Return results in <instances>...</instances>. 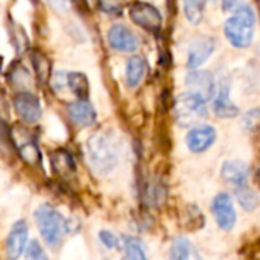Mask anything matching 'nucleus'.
<instances>
[{"label":"nucleus","instance_id":"9","mask_svg":"<svg viewBox=\"0 0 260 260\" xmlns=\"http://www.w3.org/2000/svg\"><path fill=\"white\" fill-rule=\"evenodd\" d=\"M14 108L24 123H37L41 117L40 99L30 91H20L14 96Z\"/></svg>","mask_w":260,"mask_h":260},{"label":"nucleus","instance_id":"6","mask_svg":"<svg viewBox=\"0 0 260 260\" xmlns=\"http://www.w3.org/2000/svg\"><path fill=\"white\" fill-rule=\"evenodd\" d=\"M107 38H108V44L114 50L122 52V53H131L140 47L139 37L126 24H122V23L113 24L108 29Z\"/></svg>","mask_w":260,"mask_h":260},{"label":"nucleus","instance_id":"29","mask_svg":"<svg viewBox=\"0 0 260 260\" xmlns=\"http://www.w3.org/2000/svg\"><path fill=\"white\" fill-rule=\"evenodd\" d=\"M69 73H64V72H58L53 79H52V87L56 90V91H61L64 90L66 87H69Z\"/></svg>","mask_w":260,"mask_h":260},{"label":"nucleus","instance_id":"2","mask_svg":"<svg viewBox=\"0 0 260 260\" xmlns=\"http://www.w3.org/2000/svg\"><path fill=\"white\" fill-rule=\"evenodd\" d=\"M87 155L93 171L105 175L117 166L119 146L110 134L96 133L87 142Z\"/></svg>","mask_w":260,"mask_h":260},{"label":"nucleus","instance_id":"31","mask_svg":"<svg viewBox=\"0 0 260 260\" xmlns=\"http://www.w3.org/2000/svg\"><path fill=\"white\" fill-rule=\"evenodd\" d=\"M241 3H242V0H224L222 2V8H224L225 12H232L233 14Z\"/></svg>","mask_w":260,"mask_h":260},{"label":"nucleus","instance_id":"16","mask_svg":"<svg viewBox=\"0 0 260 260\" xmlns=\"http://www.w3.org/2000/svg\"><path fill=\"white\" fill-rule=\"evenodd\" d=\"M11 142L15 143L17 152L20 154V157L27 165L35 166V165H40L41 163V152H40V148H38V145H37V142L34 140L32 136H29L27 133H24L23 140L15 139V137H11Z\"/></svg>","mask_w":260,"mask_h":260},{"label":"nucleus","instance_id":"20","mask_svg":"<svg viewBox=\"0 0 260 260\" xmlns=\"http://www.w3.org/2000/svg\"><path fill=\"white\" fill-rule=\"evenodd\" d=\"M207 2L209 0H184V14L190 24L198 26L203 21Z\"/></svg>","mask_w":260,"mask_h":260},{"label":"nucleus","instance_id":"19","mask_svg":"<svg viewBox=\"0 0 260 260\" xmlns=\"http://www.w3.org/2000/svg\"><path fill=\"white\" fill-rule=\"evenodd\" d=\"M146 73V62L142 56H131L126 62V70H125V79L126 85L129 88H136L142 79L145 78Z\"/></svg>","mask_w":260,"mask_h":260},{"label":"nucleus","instance_id":"4","mask_svg":"<svg viewBox=\"0 0 260 260\" xmlns=\"http://www.w3.org/2000/svg\"><path fill=\"white\" fill-rule=\"evenodd\" d=\"M207 101L201 96L186 91L180 94L174 105L175 120L180 126H193L207 116Z\"/></svg>","mask_w":260,"mask_h":260},{"label":"nucleus","instance_id":"21","mask_svg":"<svg viewBox=\"0 0 260 260\" xmlns=\"http://www.w3.org/2000/svg\"><path fill=\"white\" fill-rule=\"evenodd\" d=\"M122 244H123V253H125L123 260H148L145 248L139 239L125 236L122 239Z\"/></svg>","mask_w":260,"mask_h":260},{"label":"nucleus","instance_id":"17","mask_svg":"<svg viewBox=\"0 0 260 260\" xmlns=\"http://www.w3.org/2000/svg\"><path fill=\"white\" fill-rule=\"evenodd\" d=\"M169 260H203V257L187 238L180 236L171 245Z\"/></svg>","mask_w":260,"mask_h":260},{"label":"nucleus","instance_id":"22","mask_svg":"<svg viewBox=\"0 0 260 260\" xmlns=\"http://www.w3.org/2000/svg\"><path fill=\"white\" fill-rule=\"evenodd\" d=\"M69 88L73 91V94L78 99H87L88 96V79L81 72H72L69 73Z\"/></svg>","mask_w":260,"mask_h":260},{"label":"nucleus","instance_id":"28","mask_svg":"<svg viewBox=\"0 0 260 260\" xmlns=\"http://www.w3.org/2000/svg\"><path fill=\"white\" fill-rule=\"evenodd\" d=\"M99 6L105 14L119 15L122 12V6L117 0H99Z\"/></svg>","mask_w":260,"mask_h":260},{"label":"nucleus","instance_id":"23","mask_svg":"<svg viewBox=\"0 0 260 260\" xmlns=\"http://www.w3.org/2000/svg\"><path fill=\"white\" fill-rule=\"evenodd\" d=\"M30 58H32V64H34V69H35L38 79L41 82H47L50 78V61H49V58L40 50H34Z\"/></svg>","mask_w":260,"mask_h":260},{"label":"nucleus","instance_id":"10","mask_svg":"<svg viewBox=\"0 0 260 260\" xmlns=\"http://www.w3.org/2000/svg\"><path fill=\"white\" fill-rule=\"evenodd\" d=\"M27 235L29 229L26 221H17L5 242V254L8 260H17L24 251H26V244H27Z\"/></svg>","mask_w":260,"mask_h":260},{"label":"nucleus","instance_id":"11","mask_svg":"<svg viewBox=\"0 0 260 260\" xmlns=\"http://www.w3.org/2000/svg\"><path fill=\"white\" fill-rule=\"evenodd\" d=\"M216 129L212 125H197L187 133L186 145L192 152L201 154L212 148V145L216 142Z\"/></svg>","mask_w":260,"mask_h":260},{"label":"nucleus","instance_id":"3","mask_svg":"<svg viewBox=\"0 0 260 260\" xmlns=\"http://www.w3.org/2000/svg\"><path fill=\"white\" fill-rule=\"evenodd\" d=\"M38 232L49 248H56L64 236L70 232L69 221L50 204H41L34 212Z\"/></svg>","mask_w":260,"mask_h":260},{"label":"nucleus","instance_id":"18","mask_svg":"<svg viewBox=\"0 0 260 260\" xmlns=\"http://www.w3.org/2000/svg\"><path fill=\"white\" fill-rule=\"evenodd\" d=\"M50 165H52V169L61 175V177H70L73 175L75 172V158L73 155L66 151V149H56L50 154Z\"/></svg>","mask_w":260,"mask_h":260},{"label":"nucleus","instance_id":"26","mask_svg":"<svg viewBox=\"0 0 260 260\" xmlns=\"http://www.w3.org/2000/svg\"><path fill=\"white\" fill-rule=\"evenodd\" d=\"M24 254H26V260H47L46 259V253L41 248L38 241H30Z\"/></svg>","mask_w":260,"mask_h":260},{"label":"nucleus","instance_id":"15","mask_svg":"<svg viewBox=\"0 0 260 260\" xmlns=\"http://www.w3.org/2000/svg\"><path fill=\"white\" fill-rule=\"evenodd\" d=\"M221 175L227 183L242 187L245 186L250 177V166L245 161H239V160L225 161L221 168Z\"/></svg>","mask_w":260,"mask_h":260},{"label":"nucleus","instance_id":"1","mask_svg":"<svg viewBox=\"0 0 260 260\" xmlns=\"http://www.w3.org/2000/svg\"><path fill=\"white\" fill-rule=\"evenodd\" d=\"M256 27V14L250 3L244 2L236 8L224 24V34L229 43L236 49H247L253 43Z\"/></svg>","mask_w":260,"mask_h":260},{"label":"nucleus","instance_id":"8","mask_svg":"<svg viewBox=\"0 0 260 260\" xmlns=\"http://www.w3.org/2000/svg\"><path fill=\"white\" fill-rule=\"evenodd\" d=\"M186 84L189 87V91L201 96L204 101H210L216 94V82L210 72L207 70H198L193 69L186 76Z\"/></svg>","mask_w":260,"mask_h":260},{"label":"nucleus","instance_id":"13","mask_svg":"<svg viewBox=\"0 0 260 260\" xmlns=\"http://www.w3.org/2000/svg\"><path fill=\"white\" fill-rule=\"evenodd\" d=\"M215 52V40L212 37H198L189 46L187 66L193 70L201 67Z\"/></svg>","mask_w":260,"mask_h":260},{"label":"nucleus","instance_id":"14","mask_svg":"<svg viewBox=\"0 0 260 260\" xmlns=\"http://www.w3.org/2000/svg\"><path fill=\"white\" fill-rule=\"evenodd\" d=\"M67 114H69V119L81 128L93 126L98 120L96 110L87 99H78V101L69 104Z\"/></svg>","mask_w":260,"mask_h":260},{"label":"nucleus","instance_id":"25","mask_svg":"<svg viewBox=\"0 0 260 260\" xmlns=\"http://www.w3.org/2000/svg\"><path fill=\"white\" fill-rule=\"evenodd\" d=\"M242 125L248 133H254L260 128V108H253L245 113L242 119Z\"/></svg>","mask_w":260,"mask_h":260},{"label":"nucleus","instance_id":"24","mask_svg":"<svg viewBox=\"0 0 260 260\" xmlns=\"http://www.w3.org/2000/svg\"><path fill=\"white\" fill-rule=\"evenodd\" d=\"M238 200H239L241 206L245 210H248V212H251V210H254L257 207V197L247 186L239 187V190H238Z\"/></svg>","mask_w":260,"mask_h":260},{"label":"nucleus","instance_id":"30","mask_svg":"<svg viewBox=\"0 0 260 260\" xmlns=\"http://www.w3.org/2000/svg\"><path fill=\"white\" fill-rule=\"evenodd\" d=\"M46 2L56 14H66L69 9V0H46Z\"/></svg>","mask_w":260,"mask_h":260},{"label":"nucleus","instance_id":"5","mask_svg":"<svg viewBox=\"0 0 260 260\" xmlns=\"http://www.w3.org/2000/svg\"><path fill=\"white\" fill-rule=\"evenodd\" d=\"M129 17L137 26L149 32H158L163 21L160 11L151 3H145V2L134 3L129 9Z\"/></svg>","mask_w":260,"mask_h":260},{"label":"nucleus","instance_id":"12","mask_svg":"<svg viewBox=\"0 0 260 260\" xmlns=\"http://www.w3.org/2000/svg\"><path fill=\"white\" fill-rule=\"evenodd\" d=\"M213 111L218 117L222 119H232L239 114L238 105L230 99L229 81H219L216 87V94L213 98Z\"/></svg>","mask_w":260,"mask_h":260},{"label":"nucleus","instance_id":"7","mask_svg":"<svg viewBox=\"0 0 260 260\" xmlns=\"http://www.w3.org/2000/svg\"><path fill=\"white\" fill-rule=\"evenodd\" d=\"M212 215L216 221V225L225 232L233 230V227L236 225V210L232 201V197L229 193H218L212 203Z\"/></svg>","mask_w":260,"mask_h":260},{"label":"nucleus","instance_id":"27","mask_svg":"<svg viewBox=\"0 0 260 260\" xmlns=\"http://www.w3.org/2000/svg\"><path fill=\"white\" fill-rule=\"evenodd\" d=\"M99 241L102 242V245L108 250H116L119 245H120V241L119 238L111 233L110 230H101L99 232Z\"/></svg>","mask_w":260,"mask_h":260}]
</instances>
